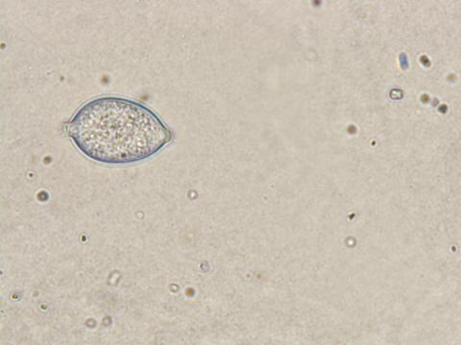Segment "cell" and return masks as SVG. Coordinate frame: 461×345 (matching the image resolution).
<instances>
[{
  "label": "cell",
  "mask_w": 461,
  "mask_h": 345,
  "mask_svg": "<svg viewBox=\"0 0 461 345\" xmlns=\"http://www.w3.org/2000/svg\"><path fill=\"white\" fill-rule=\"evenodd\" d=\"M66 131L82 154L107 165L146 161L173 138L152 110L117 96L90 100L67 123Z\"/></svg>",
  "instance_id": "obj_1"
}]
</instances>
